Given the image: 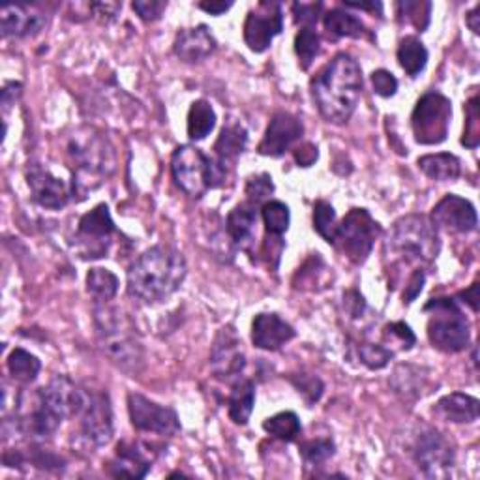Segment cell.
<instances>
[{
  "label": "cell",
  "mask_w": 480,
  "mask_h": 480,
  "mask_svg": "<svg viewBox=\"0 0 480 480\" xmlns=\"http://www.w3.org/2000/svg\"><path fill=\"white\" fill-rule=\"evenodd\" d=\"M372 85L375 94L383 96V98H391L398 90V79L387 69H375L372 74Z\"/></svg>",
  "instance_id": "ee69618b"
},
{
  "label": "cell",
  "mask_w": 480,
  "mask_h": 480,
  "mask_svg": "<svg viewBox=\"0 0 480 480\" xmlns=\"http://www.w3.org/2000/svg\"><path fill=\"white\" fill-rule=\"evenodd\" d=\"M272 191H274V184H272V177L271 175L261 173V175H255V177L248 179V184H246L248 203H252V205L263 203V205H265Z\"/></svg>",
  "instance_id": "b9f144b4"
},
{
  "label": "cell",
  "mask_w": 480,
  "mask_h": 480,
  "mask_svg": "<svg viewBox=\"0 0 480 480\" xmlns=\"http://www.w3.org/2000/svg\"><path fill=\"white\" fill-rule=\"evenodd\" d=\"M79 417L83 438L92 447H106L113 439V407L107 392H88V402Z\"/></svg>",
  "instance_id": "5bb4252c"
},
{
  "label": "cell",
  "mask_w": 480,
  "mask_h": 480,
  "mask_svg": "<svg viewBox=\"0 0 480 480\" xmlns=\"http://www.w3.org/2000/svg\"><path fill=\"white\" fill-rule=\"evenodd\" d=\"M263 429H265L269 436L280 441L291 443L300 436L302 424H300V419L293 411H282L263 422Z\"/></svg>",
  "instance_id": "1f68e13d"
},
{
  "label": "cell",
  "mask_w": 480,
  "mask_h": 480,
  "mask_svg": "<svg viewBox=\"0 0 480 480\" xmlns=\"http://www.w3.org/2000/svg\"><path fill=\"white\" fill-rule=\"evenodd\" d=\"M398 62L410 78H417L428 64V50L417 36H405L398 45Z\"/></svg>",
  "instance_id": "f1b7e54d"
},
{
  "label": "cell",
  "mask_w": 480,
  "mask_h": 480,
  "mask_svg": "<svg viewBox=\"0 0 480 480\" xmlns=\"http://www.w3.org/2000/svg\"><path fill=\"white\" fill-rule=\"evenodd\" d=\"M466 23H467V27L478 34L480 32V5H476L467 15H466Z\"/></svg>",
  "instance_id": "11a10c76"
},
{
  "label": "cell",
  "mask_w": 480,
  "mask_h": 480,
  "mask_svg": "<svg viewBox=\"0 0 480 480\" xmlns=\"http://www.w3.org/2000/svg\"><path fill=\"white\" fill-rule=\"evenodd\" d=\"M156 460V452L152 445L123 441L118 443L115 458L109 462L107 471L113 476H128V478H143L147 476L152 464Z\"/></svg>",
  "instance_id": "e0dca14e"
},
{
  "label": "cell",
  "mask_w": 480,
  "mask_h": 480,
  "mask_svg": "<svg viewBox=\"0 0 480 480\" xmlns=\"http://www.w3.org/2000/svg\"><path fill=\"white\" fill-rule=\"evenodd\" d=\"M295 51L302 69H308L314 64L316 57L321 51V38L314 27H302L295 38Z\"/></svg>",
  "instance_id": "e575fe53"
},
{
  "label": "cell",
  "mask_w": 480,
  "mask_h": 480,
  "mask_svg": "<svg viewBox=\"0 0 480 480\" xmlns=\"http://www.w3.org/2000/svg\"><path fill=\"white\" fill-rule=\"evenodd\" d=\"M175 184L191 199H201L208 189L224 184L227 170L194 145H180L171 156Z\"/></svg>",
  "instance_id": "8992f818"
},
{
  "label": "cell",
  "mask_w": 480,
  "mask_h": 480,
  "mask_svg": "<svg viewBox=\"0 0 480 480\" xmlns=\"http://www.w3.org/2000/svg\"><path fill=\"white\" fill-rule=\"evenodd\" d=\"M415 462L429 478H443L454 466V448L438 429H428L415 445Z\"/></svg>",
  "instance_id": "4fadbf2b"
},
{
  "label": "cell",
  "mask_w": 480,
  "mask_h": 480,
  "mask_svg": "<svg viewBox=\"0 0 480 480\" xmlns=\"http://www.w3.org/2000/svg\"><path fill=\"white\" fill-rule=\"evenodd\" d=\"M314 229L328 245H334L336 231H338V220H336V212L330 203L318 201L314 205Z\"/></svg>",
  "instance_id": "74e56055"
},
{
  "label": "cell",
  "mask_w": 480,
  "mask_h": 480,
  "mask_svg": "<svg viewBox=\"0 0 480 480\" xmlns=\"http://www.w3.org/2000/svg\"><path fill=\"white\" fill-rule=\"evenodd\" d=\"M476 290H478V283L475 282V283H471L469 290H466V291H462V293L458 295V299H462V302H467V304L471 306L473 311L478 309V304H476V300H478V297H476Z\"/></svg>",
  "instance_id": "db71d44e"
},
{
  "label": "cell",
  "mask_w": 480,
  "mask_h": 480,
  "mask_svg": "<svg viewBox=\"0 0 480 480\" xmlns=\"http://www.w3.org/2000/svg\"><path fill=\"white\" fill-rule=\"evenodd\" d=\"M257 226V205L252 203H240L236 205L229 216H227V235L231 236V240L235 245L246 248L252 238H254V231Z\"/></svg>",
  "instance_id": "cb8c5ba5"
},
{
  "label": "cell",
  "mask_w": 480,
  "mask_h": 480,
  "mask_svg": "<svg viewBox=\"0 0 480 480\" xmlns=\"http://www.w3.org/2000/svg\"><path fill=\"white\" fill-rule=\"evenodd\" d=\"M248 145V132L245 126H240L238 123H227L214 145L216 151V162L222 167L235 163L236 158L245 152Z\"/></svg>",
  "instance_id": "484cf974"
},
{
  "label": "cell",
  "mask_w": 480,
  "mask_h": 480,
  "mask_svg": "<svg viewBox=\"0 0 480 480\" xmlns=\"http://www.w3.org/2000/svg\"><path fill=\"white\" fill-rule=\"evenodd\" d=\"M27 182L31 188L32 199L50 210H60L69 203L71 189L66 182L55 177L50 170H43L42 165H31L27 171Z\"/></svg>",
  "instance_id": "ac0fdd59"
},
{
  "label": "cell",
  "mask_w": 480,
  "mask_h": 480,
  "mask_svg": "<svg viewBox=\"0 0 480 480\" xmlns=\"http://www.w3.org/2000/svg\"><path fill=\"white\" fill-rule=\"evenodd\" d=\"M216 38L207 25H198L194 29H182L177 32L173 53L182 62H201L216 51Z\"/></svg>",
  "instance_id": "7402d4cb"
},
{
  "label": "cell",
  "mask_w": 480,
  "mask_h": 480,
  "mask_svg": "<svg viewBox=\"0 0 480 480\" xmlns=\"http://www.w3.org/2000/svg\"><path fill=\"white\" fill-rule=\"evenodd\" d=\"M188 274L184 255L171 246H152L143 252L128 271V295L145 304L170 299Z\"/></svg>",
  "instance_id": "7a4b0ae2"
},
{
  "label": "cell",
  "mask_w": 480,
  "mask_h": 480,
  "mask_svg": "<svg viewBox=\"0 0 480 480\" xmlns=\"http://www.w3.org/2000/svg\"><path fill=\"white\" fill-rule=\"evenodd\" d=\"M90 10L94 12L96 17H100L102 21L109 23V21L116 19L118 12L123 10V5H118V3H94V5H90Z\"/></svg>",
  "instance_id": "681fc988"
},
{
  "label": "cell",
  "mask_w": 480,
  "mask_h": 480,
  "mask_svg": "<svg viewBox=\"0 0 480 480\" xmlns=\"http://www.w3.org/2000/svg\"><path fill=\"white\" fill-rule=\"evenodd\" d=\"M452 120V104L441 92L429 90L420 96L413 115L411 128L420 145H439L447 141Z\"/></svg>",
  "instance_id": "9c48e42d"
},
{
  "label": "cell",
  "mask_w": 480,
  "mask_h": 480,
  "mask_svg": "<svg viewBox=\"0 0 480 480\" xmlns=\"http://www.w3.org/2000/svg\"><path fill=\"white\" fill-rule=\"evenodd\" d=\"M240 346L243 344H240L238 336L231 327L220 330L210 355L212 372L216 375L222 379L240 375V372L245 368V353L240 349Z\"/></svg>",
  "instance_id": "d6986e66"
},
{
  "label": "cell",
  "mask_w": 480,
  "mask_h": 480,
  "mask_svg": "<svg viewBox=\"0 0 480 480\" xmlns=\"http://www.w3.org/2000/svg\"><path fill=\"white\" fill-rule=\"evenodd\" d=\"M347 8H355V10H368V12H377L381 15L383 12V5L381 3H346Z\"/></svg>",
  "instance_id": "9f6ffc18"
},
{
  "label": "cell",
  "mask_w": 480,
  "mask_h": 480,
  "mask_svg": "<svg viewBox=\"0 0 480 480\" xmlns=\"http://www.w3.org/2000/svg\"><path fill=\"white\" fill-rule=\"evenodd\" d=\"M94 321L111 363L128 374H137L143 366V347L130 321L113 308H96Z\"/></svg>",
  "instance_id": "5b68a950"
},
{
  "label": "cell",
  "mask_w": 480,
  "mask_h": 480,
  "mask_svg": "<svg viewBox=\"0 0 480 480\" xmlns=\"http://www.w3.org/2000/svg\"><path fill=\"white\" fill-rule=\"evenodd\" d=\"M309 90L327 123L344 125L363 96V69L351 55L340 53L318 71Z\"/></svg>",
  "instance_id": "6da1fadb"
},
{
  "label": "cell",
  "mask_w": 480,
  "mask_h": 480,
  "mask_svg": "<svg viewBox=\"0 0 480 480\" xmlns=\"http://www.w3.org/2000/svg\"><path fill=\"white\" fill-rule=\"evenodd\" d=\"M323 25L327 31V36L330 40H340V38H365L368 34V29L365 27V23L353 14L334 8L325 14Z\"/></svg>",
  "instance_id": "4316f807"
},
{
  "label": "cell",
  "mask_w": 480,
  "mask_h": 480,
  "mask_svg": "<svg viewBox=\"0 0 480 480\" xmlns=\"http://www.w3.org/2000/svg\"><path fill=\"white\" fill-rule=\"evenodd\" d=\"M358 355L363 365H366L370 370L385 368L394 356V353L383 344H363L358 347Z\"/></svg>",
  "instance_id": "60d3db41"
},
{
  "label": "cell",
  "mask_w": 480,
  "mask_h": 480,
  "mask_svg": "<svg viewBox=\"0 0 480 480\" xmlns=\"http://www.w3.org/2000/svg\"><path fill=\"white\" fill-rule=\"evenodd\" d=\"M419 170L431 180L438 182H450L460 177L462 163L450 152H438V154H426L417 162Z\"/></svg>",
  "instance_id": "83f0119b"
},
{
  "label": "cell",
  "mask_w": 480,
  "mask_h": 480,
  "mask_svg": "<svg viewBox=\"0 0 480 480\" xmlns=\"http://www.w3.org/2000/svg\"><path fill=\"white\" fill-rule=\"evenodd\" d=\"M118 278L102 267H94L87 274V293L98 302L107 304L118 293Z\"/></svg>",
  "instance_id": "f546056e"
},
{
  "label": "cell",
  "mask_w": 480,
  "mask_h": 480,
  "mask_svg": "<svg viewBox=\"0 0 480 480\" xmlns=\"http://www.w3.org/2000/svg\"><path fill=\"white\" fill-rule=\"evenodd\" d=\"M439 250L438 227L422 214H410L396 220L383 246V254L392 269L402 265L428 267L438 259Z\"/></svg>",
  "instance_id": "277c9868"
},
{
  "label": "cell",
  "mask_w": 480,
  "mask_h": 480,
  "mask_svg": "<svg viewBox=\"0 0 480 480\" xmlns=\"http://www.w3.org/2000/svg\"><path fill=\"white\" fill-rule=\"evenodd\" d=\"M291 381H293L295 389L299 391V394L304 396V400L308 402V405H314L323 396L325 385H323V381L319 377H316V375L300 374L297 377H291Z\"/></svg>",
  "instance_id": "7bdbcfd3"
},
{
  "label": "cell",
  "mask_w": 480,
  "mask_h": 480,
  "mask_svg": "<svg viewBox=\"0 0 480 480\" xmlns=\"http://www.w3.org/2000/svg\"><path fill=\"white\" fill-rule=\"evenodd\" d=\"M299 452L302 456V460L308 466H321L327 460H330L334 452H336V445L332 439L328 438H319V439H309L300 443Z\"/></svg>",
  "instance_id": "8d00e7d4"
},
{
  "label": "cell",
  "mask_w": 480,
  "mask_h": 480,
  "mask_svg": "<svg viewBox=\"0 0 480 480\" xmlns=\"http://www.w3.org/2000/svg\"><path fill=\"white\" fill-rule=\"evenodd\" d=\"M466 128L462 135V145L467 149H476L480 143V111H478V94H473L466 104Z\"/></svg>",
  "instance_id": "f35d334b"
},
{
  "label": "cell",
  "mask_w": 480,
  "mask_h": 480,
  "mask_svg": "<svg viewBox=\"0 0 480 480\" xmlns=\"http://www.w3.org/2000/svg\"><path fill=\"white\" fill-rule=\"evenodd\" d=\"M379 235L381 227L366 208H351L338 224L332 246L338 248L355 265H363L370 257Z\"/></svg>",
  "instance_id": "ba28073f"
},
{
  "label": "cell",
  "mask_w": 480,
  "mask_h": 480,
  "mask_svg": "<svg viewBox=\"0 0 480 480\" xmlns=\"http://www.w3.org/2000/svg\"><path fill=\"white\" fill-rule=\"evenodd\" d=\"M424 282H426V274L422 269H417L413 271V274L410 276V280H407L405 283V291H403V304H411L422 291L424 287Z\"/></svg>",
  "instance_id": "7dc6e473"
},
{
  "label": "cell",
  "mask_w": 480,
  "mask_h": 480,
  "mask_svg": "<svg viewBox=\"0 0 480 480\" xmlns=\"http://www.w3.org/2000/svg\"><path fill=\"white\" fill-rule=\"evenodd\" d=\"M283 31V12L280 3H259L245 23V42L254 53L267 51L272 40Z\"/></svg>",
  "instance_id": "7c38bea8"
},
{
  "label": "cell",
  "mask_w": 480,
  "mask_h": 480,
  "mask_svg": "<svg viewBox=\"0 0 480 480\" xmlns=\"http://www.w3.org/2000/svg\"><path fill=\"white\" fill-rule=\"evenodd\" d=\"M233 3H199V8L210 15H222L231 10Z\"/></svg>",
  "instance_id": "f5cc1de1"
},
{
  "label": "cell",
  "mask_w": 480,
  "mask_h": 480,
  "mask_svg": "<svg viewBox=\"0 0 480 480\" xmlns=\"http://www.w3.org/2000/svg\"><path fill=\"white\" fill-rule=\"evenodd\" d=\"M42 370L40 358L25 349H14L8 356V372L15 381L32 383Z\"/></svg>",
  "instance_id": "d6a6232c"
},
{
  "label": "cell",
  "mask_w": 480,
  "mask_h": 480,
  "mask_svg": "<svg viewBox=\"0 0 480 480\" xmlns=\"http://www.w3.org/2000/svg\"><path fill=\"white\" fill-rule=\"evenodd\" d=\"M428 321V340L443 353H460L471 340V325L456 299H431L424 306Z\"/></svg>",
  "instance_id": "52a82bcc"
},
{
  "label": "cell",
  "mask_w": 480,
  "mask_h": 480,
  "mask_svg": "<svg viewBox=\"0 0 480 480\" xmlns=\"http://www.w3.org/2000/svg\"><path fill=\"white\" fill-rule=\"evenodd\" d=\"M263 224H265L267 235L271 236H283V233L290 229L291 224V212L290 207L282 201H267L261 207Z\"/></svg>",
  "instance_id": "836d02e7"
},
{
  "label": "cell",
  "mask_w": 480,
  "mask_h": 480,
  "mask_svg": "<svg viewBox=\"0 0 480 480\" xmlns=\"http://www.w3.org/2000/svg\"><path fill=\"white\" fill-rule=\"evenodd\" d=\"M293 156H295V162L300 167H311L318 162L319 151H318V147L314 145V143H302V145H299L293 151Z\"/></svg>",
  "instance_id": "c3c4849f"
},
{
  "label": "cell",
  "mask_w": 480,
  "mask_h": 480,
  "mask_svg": "<svg viewBox=\"0 0 480 480\" xmlns=\"http://www.w3.org/2000/svg\"><path fill=\"white\" fill-rule=\"evenodd\" d=\"M216 128V113L207 100H196L188 111V137L203 141Z\"/></svg>",
  "instance_id": "4dcf8cb0"
},
{
  "label": "cell",
  "mask_w": 480,
  "mask_h": 480,
  "mask_svg": "<svg viewBox=\"0 0 480 480\" xmlns=\"http://www.w3.org/2000/svg\"><path fill=\"white\" fill-rule=\"evenodd\" d=\"M431 224L448 233H471L478 226L476 210L471 201L448 194L431 210Z\"/></svg>",
  "instance_id": "2e32d148"
},
{
  "label": "cell",
  "mask_w": 480,
  "mask_h": 480,
  "mask_svg": "<svg viewBox=\"0 0 480 480\" xmlns=\"http://www.w3.org/2000/svg\"><path fill=\"white\" fill-rule=\"evenodd\" d=\"M417 344V336L413 334L411 327L405 325L403 321L389 323L385 328H383V346L389 347L392 353L394 347L398 346L402 351H410Z\"/></svg>",
  "instance_id": "d590c367"
},
{
  "label": "cell",
  "mask_w": 480,
  "mask_h": 480,
  "mask_svg": "<svg viewBox=\"0 0 480 480\" xmlns=\"http://www.w3.org/2000/svg\"><path fill=\"white\" fill-rule=\"evenodd\" d=\"M321 10H323L321 3H318V5H299V3H295L293 5L295 21L302 23L304 27H311L314 23H318Z\"/></svg>",
  "instance_id": "bcb514c9"
},
{
  "label": "cell",
  "mask_w": 480,
  "mask_h": 480,
  "mask_svg": "<svg viewBox=\"0 0 480 480\" xmlns=\"http://www.w3.org/2000/svg\"><path fill=\"white\" fill-rule=\"evenodd\" d=\"M21 88H23V85L15 83V81H10V83L5 85V88H3V106H5V109H10L15 104V100L21 96Z\"/></svg>",
  "instance_id": "816d5d0a"
},
{
  "label": "cell",
  "mask_w": 480,
  "mask_h": 480,
  "mask_svg": "<svg viewBox=\"0 0 480 480\" xmlns=\"http://www.w3.org/2000/svg\"><path fill=\"white\" fill-rule=\"evenodd\" d=\"M71 167V196L83 201L115 171V152L107 137L94 130H81L68 143Z\"/></svg>",
  "instance_id": "3957f363"
},
{
  "label": "cell",
  "mask_w": 480,
  "mask_h": 480,
  "mask_svg": "<svg viewBox=\"0 0 480 480\" xmlns=\"http://www.w3.org/2000/svg\"><path fill=\"white\" fill-rule=\"evenodd\" d=\"M398 17L407 23H411V25L422 32L426 31V27L429 25V15H431V3H398Z\"/></svg>",
  "instance_id": "ab89813d"
},
{
  "label": "cell",
  "mask_w": 480,
  "mask_h": 480,
  "mask_svg": "<svg viewBox=\"0 0 480 480\" xmlns=\"http://www.w3.org/2000/svg\"><path fill=\"white\" fill-rule=\"evenodd\" d=\"M128 413L134 428L139 431H147V434L175 438L182 429L180 420L171 407L160 405L135 392L128 396Z\"/></svg>",
  "instance_id": "30bf717a"
},
{
  "label": "cell",
  "mask_w": 480,
  "mask_h": 480,
  "mask_svg": "<svg viewBox=\"0 0 480 480\" xmlns=\"http://www.w3.org/2000/svg\"><path fill=\"white\" fill-rule=\"evenodd\" d=\"M255 405V385L252 379H236L231 387L227 398V413L229 419L238 424L246 426Z\"/></svg>",
  "instance_id": "d4e9b609"
},
{
  "label": "cell",
  "mask_w": 480,
  "mask_h": 480,
  "mask_svg": "<svg viewBox=\"0 0 480 480\" xmlns=\"http://www.w3.org/2000/svg\"><path fill=\"white\" fill-rule=\"evenodd\" d=\"M344 300H346V308H347V311L351 314V318H360V316H363V311L366 308V302H365V297L363 295H360L358 291L353 290V291H347L344 295Z\"/></svg>",
  "instance_id": "f907efd6"
},
{
  "label": "cell",
  "mask_w": 480,
  "mask_h": 480,
  "mask_svg": "<svg viewBox=\"0 0 480 480\" xmlns=\"http://www.w3.org/2000/svg\"><path fill=\"white\" fill-rule=\"evenodd\" d=\"M45 21V15L25 5H5L0 12V31L5 38H29L43 29Z\"/></svg>",
  "instance_id": "44dd1931"
},
{
  "label": "cell",
  "mask_w": 480,
  "mask_h": 480,
  "mask_svg": "<svg viewBox=\"0 0 480 480\" xmlns=\"http://www.w3.org/2000/svg\"><path fill=\"white\" fill-rule=\"evenodd\" d=\"M115 233V222L106 203L94 207L79 220L78 240L81 254L87 259H100L107 254L111 236Z\"/></svg>",
  "instance_id": "8fae6325"
},
{
  "label": "cell",
  "mask_w": 480,
  "mask_h": 480,
  "mask_svg": "<svg viewBox=\"0 0 480 480\" xmlns=\"http://www.w3.org/2000/svg\"><path fill=\"white\" fill-rule=\"evenodd\" d=\"M434 411L447 422L469 424L478 419V400L464 392H452L436 403Z\"/></svg>",
  "instance_id": "603a6c76"
},
{
  "label": "cell",
  "mask_w": 480,
  "mask_h": 480,
  "mask_svg": "<svg viewBox=\"0 0 480 480\" xmlns=\"http://www.w3.org/2000/svg\"><path fill=\"white\" fill-rule=\"evenodd\" d=\"M132 8L143 21H158L165 12L167 3H160V0H137V3L132 5Z\"/></svg>",
  "instance_id": "f6af8a7d"
},
{
  "label": "cell",
  "mask_w": 480,
  "mask_h": 480,
  "mask_svg": "<svg viewBox=\"0 0 480 480\" xmlns=\"http://www.w3.org/2000/svg\"><path fill=\"white\" fill-rule=\"evenodd\" d=\"M302 134L304 126L295 115L287 111H278L271 118V125L265 135H263L257 151L263 156L280 158L295 145V143L302 137Z\"/></svg>",
  "instance_id": "9a60e30c"
},
{
  "label": "cell",
  "mask_w": 480,
  "mask_h": 480,
  "mask_svg": "<svg viewBox=\"0 0 480 480\" xmlns=\"http://www.w3.org/2000/svg\"><path fill=\"white\" fill-rule=\"evenodd\" d=\"M297 336V330L282 319L278 314H259L252 323V342L257 349L278 351L290 344Z\"/></svg>",
  "instance_id": "ffe728a7"
}]
</instances>
